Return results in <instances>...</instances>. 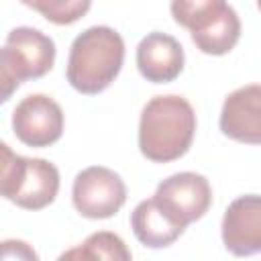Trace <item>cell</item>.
<instances>
[{
  "instance_id": "6da1fadb",
  "label": "cell",
  "mask_w": 261,
  "mask_h": 261,
  "mask_svg": "<svg viewBox=\"0 0 261 261\" xmlns=\"http://www.w3.org/2000/svg\"><path fill=\"white\" fill-rule=\"evenodd\" d=\"M196 112L175 94L151 98L139 122V149L153 163H169L184 157L194 141Z\"/></svg>"
},
{
  "instance_id": "7a4b0ae2",
  "label": "cell",
  "mask_w": 261,
  "mask_h": 261,
  "mask_svg": "<svg viewBox=\"0 0 261 261\" xmlns=\"http://www.w3.org/2000/svg\"><path fill=\"white\" fill-rule=\"evenodd\" d=\"M124 41L110 27H90L80 33L67 57V82L86 96L104 92L120 73Z\"/></svg>"
},
{
  "instance_id": "3957f363",
  "label": "cell",
  "mask_w": 261,
  "mask_h": 261,
  "mask_svg": "<svg viewBox=\"0 0 261 261\" xmlns=\"http://www.w3.org/2000/svg\"><path fill=\"white\" fill-rule=\"evenodd\" d=\"M0 190L6 200L24 208L41 210L49 206L59 192L57 167L39 157H22L0 145Z\"/></svg>"
},
{
  "instance_id": "277c9868",
  "label": "cell",
  "mask_w": 261,
  "mask_h": 261,
  "mask_svg": "<svg viewBox=\"0 0 261 261\" xmlns=\"http://www.w3.org/2000/svg\"><path fill=\"white\" fill-rule=\"evenodd\" d=\"M55 63V43L33 27H16L8 33L0 51V86L2 102L27 80H39Z\"/></svg>"
},
{
  "instance_id": "5b68a950",
  "label": "cell",
  "mask_w": 261,
  "mask_h": 261,
  "mask_svg": "<svg viewBox=\"0 0 261 261\" xmlns=\"http://www.w3.org/2000/svg\"><path fill=\"white\" fill-rule=\"evenodd\" d=\"M71 202L75 210L86 218H110L126 202V186L112 169L92 165L75 175L71 188Z\"/></svg>"
},
{
  "instance_id": "8992f818",
  "label": "cell",
  "mask_w": 261,
  "mask_h": 261,
  "mask_svg": "<svg viewBox=\"0 0 261 261\" xmlns=\"http://www.w3.org/2000/svg\"><path fill=\"white\" fill-rule=\"evenodd\" d=\"M153 198L173 220L188 226L208 212L212 204V188L204 175L181 171L163 179Z\"/></svg>"
},
{
  "instance_id": "52a82bcc",
  "label": "cell",
  "mask_w": 261,
  "mask_h": 261,
  "mask_svg": "<svg viewBox=\"0 0 261 261\" xmlns=\"http://www.w3.org/2000/svg\"><path fill=\"white\" fill-rule=\"evenodd\" d=\"M12 130L27 147H49L63 135V110L53 98L45 94H31L14 108Z\"/></svg>"
},
{
  "instance_id": "ba28073f",
  "label": "cell",
  "mask_w": 261,
  "mask_h": 261,
  "mask_svg": "<svg viewBox=\"0 0 261 261\" xmlns=\"http://www.w3.org/2000/svg\"><path fill=\"white\" fill-rule=\"evenodd\" d=\"M222 243L237 257L261 253V196L247 194L228 204L222 218Z\"/></svg>"
},
{
  "instance_id": "9c48e42d",
  "label": "cell",
  "mask_w": 261,
  "mask_h": 261,
  "mask_svg": "<svg viewBox=\"0 0 261 261\" xmlns=\"http://www.w3.org/2000/svg\"><path fill=\"white\" fill-rule=\"evenodd\" d=\"M220 130L232 141L261 145V84L230 92L220 110Z\"/></svg>"
},
{
  "instance_id": "30bf717a",
  "label": "cell",
  "mask_w": 261,
  "mask_h": 261,
  "mask_svg": "<svg viewBox=\"0 0 261 261\" xmlns=\"http://www.w3.org/2000/svg\"><path fill=\"white\" fill-rule=\"evenodd\" d=\"M137 67L147 82H173L184 69V47L165 33H149L137 47Z\"/></svg>"
},
{
  "instance_id": "8fae6325",
  "label": "cell",
  "mask_w": 261,
  "mask_h": 261,
  "mask_svg": "<svg viewBox=\"0 0 261 261\" xmlns=\"http://www.w3.org/2000/svg\"><path fill=\"white\" fill-rule=\"evenodd\" d=\"M130 228L139 243L151 249L169 247L179 239V234L186 230L177 220H173L155 198L143 200L137 204V208L130 214Z\"/></svg>"
},
{
  "instance_id": "7c38bea8",
  "label": "cell",
  "mask_w": 261,
  "mask_h": 261,
  "mask_svg": "<svg viewBox=\"0 0 261 261\" xmlns=\"http://www.w3.org/2000/svg\"><path fill=\"white\" fill-rule=\"evenodd\" d=\"M241 37V20L239 14L228 6L226 12L208 29L200 33H192L194 45L206 55H224L228 53Z\"/></svg>"
},
{
  "instance_id": "4fadbf2b",
  "label": "cell",
  "mask_w": 261,
  "mask_h": 261,
  "mask_svg": "<svg viewBox=\"0 0 261 261\" xmlns=\"http://www.w3.org/2000/svg\"><path fill=\"white\" fill-rule=\"evenodd\" d=\"M226 0H171L173 20L192 33H200L214 24L224 12Z\"/></svg>"
},
{
  "instance_id": "5bb4252c",
  "label": "cell",
  "mask_w": 261,
  "mask_h": 261,
  "mask_svg": "<svg viewBox=\"0 0 261 261\" xmlns=\"http://www.w3.org/2000/svg\"><path fill=\"white\" fill-rule=\"evenodd\" d=\"M130 257H133L130 251L126 249L124 241L118 234L108 232V230H100V232L90 234L80 247L65 251L59 259H82V261H88V259H114V261H128Z\"/></svg>"
},
{
  "instance_id": "9a60e30c",
  "label": "cell",
  "mask_w": 261,
  "mask_h": 261,
  "mask_svg": "<svg viewBox=\"0 0 261 261\" xmlns=\"http://www.w3.org/2000/svg\"><path fill=\"white\" fill-rule=\"evenodd\" d=\"M53 24H73L92 6V0H20Z\"/></svg>"
},
{
  "instance_id": "2e32d148",
  "label": "cell",
  "mask_w": 261,
  "mask_h": 261,
  "mask_svg": "<svg viewBox=\"0 0 261 261\" xmlns=\"http://www.w3.org/2000/svg\"><path fill=\"white\" fill-rule=\"evenodd\" d=\"M2 257L4 259H37V253L22 241H4L2 243Z\"/></svg>"
},
{
  "instance_id": "e0dca14e",
  "label": "cell",
  "mask_w": 261,
  "mask_h": 261,
  "mask_svg": "<svg viewBox=\"0 0 261 261\" xmlns=\"http://www.w3.org/2000/svg\"><path fill=\"white\" fill-rule=\"evenodd\" d=\"M257 6H259V10H261V0H257Z\"/></svg>"
}]
</instances>
